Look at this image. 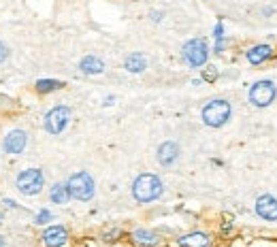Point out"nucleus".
<instances>
[{
  "label": "nucleus",
  "mask_w": 277,
  "mask_h": 247,
  "mask_svg": "<svg viewBox=\"0 0 277 247\" xmlns=\"http://www.w3.org/2000/svg\"><path fill=\"white\" fill-rule=\"evenodd\" d=\"M162 194V181L160 177L151 173H143L132 183V196L137 202H151Z\"/></svg>",
  "instance_id": "1"
},
{
  "label": "nucleus",
  "mask_w": 277,
  "mask_h": 247,
  "mask_svg": "<svg viewBox=\"0 0 277 247\" xmlns=\"http://www.w3.org/2000/svg\"><path fill=\"white\" fill-rule=\"evenodd\" d=\"M230 113H232V109H230L228 100L215 98V100H209L207 105L203 107L201 117H203V121L207 124L209 128H220V126H224V124L230 119Z\"/></svg>",
  "instance_id": "2"
},
{
  "label": "nucleus",
  "mask_w": 277,
  "mask_h": 247,
  "mask_svg": "<svg viewBox=\"0 0 277 247\" xmlns=\"http://www.w3.org/2000/svg\"><path fill=\"white\" fill-rule=\"evenodd\" d=\"M66 188H68V194L70 198L75 200H90L92 196H94V179H92V175L86 173V171H79L75 175H70V179L66 181Z\"/></svg>",
  "instance_id": "3"
},
{
  "label": "nucleus",
  "mask_w": 277,
  "mask_h": 247,
  "mask_svg": "<svg viewBox=\"0 0 277 247\" xmlns=\"http://www.w3.org/2000/svg\"><path fill=\"white\" fill-rule=\"evenodd\" d=\"M17 190L24 194V196H36V194L43 190L45 185V177H43V171L41 169H26L17 175Z\"/></svg>",
  "instance_id": "4"
},
{
  "label": "nucleus",
  "mask_w": 277,
  "mask_h": 247,
  "mask_svg": "<svg viewBox=\"0 0 277 247\" xmlns=\"http://www.w3.org/2000/svg\"><path fill=\"white\" fill-rule=\"evenodd\" d=\"M183 60L188 62L192 68H201L207 64V58H209V47L203 38H192L183 45Z\"/></svg>",
  "instance_id": "5"
},
{
  "label": "nucleus",
  "mask_w": 277,
  "mask_h": 247,
  "mask_svg": "<svg viewBox=\"0 0 277 247\" xmlns=\"http://www.w3.org/2000/svg\"><path fill=\"white\" fill-rule=\"evenodd\" d=\"M277 96V90H275V84L273 81H256V84L250 88V102L254 107H258V109H264V107H269L271 102L275 100Z\"/></svg>",
  "instance_id": "6"
},
{
  "label": "nucleus",
  "mask_w": 277,
  "mask_h": 247,
  "mask_svg": "<svg viewBox=\"0 0 277 247\" xmlns=\"http://www.w3.org/2000/svg\"><path fill=\"white\" fill-rule=\"evenodd\" d=\"M70 121V109L68 107H54L45 115V130L49 135H60Z\"/></svg>",
  "instance_id": "7"
},
{
  "label": "nucleus",
  "mask_w": 277,
  "mask_h": 247,
  "mask_svg": "<svg viewBox=\"0 0 277 247\" xmlns=\"http://www.w3.org/2000/svg\"><path fill=\"white\" fill-rule=\"evenodd\" d=\"M26 145H28V135L24 130H11L3 141V149L7 153H13V156L22 153L26 149Z\"/></svg>",
  "instance_id": "8"
},
{
  "label": "nucleus",
  "mask_w": 277,
  "mask_h": 247,
  "mask_svg": "<svg viewBox=\"0 0 277 247\" xmlns=\"http://www.w3.org/2000/svg\"><path fill=\"white\" fill-rule=\"evenodd\" d=\"M41 239L45 247H64L68 243V230L64 226H49Z\"/></svg>",
  "instance_id": "9"
},
{
  "label": "nucleus",
  "mask_w": 277,
  "mask_h": 247,
  "mask_svg": "<svg viewBox=\"0 0 277 247\" xmlns=\"http://www.w3.org/2000/svg\"><path fill=\"white\" fill-rule=\"evenodd\" d=\"M256 213L266 222H275L277 220V198L271 196V194H262L256 200Z\"/></svg>",
  "instance_id": "10"
},
{
  "label": "nucleus",
  "mask_w": 277,
  "mask_h": 247,
  "mask_svg": "<svg viewBox=\"0 0 277 247\" xmlns=\"http://www.w3.org/2000/svg\"><path fill=\"white\" fill-rule=\"evenodd\" d=\"M177 158H179V147L173 141L162 143V145L158 147V162L162 164V167H171Z\"/></svg>",
  "instance_id": "11"
},
{
  "label": "nucleus",
  "mask_w": 277,
  "mask_h": 247,
  "mask_svg": "<svg viewBox=\"0 0 277 247\" xmlns=\"http://www.w3.org/2000/svg\"><path fill=\"white\" fill-rule=\"evenodd\" d=\"M271 56H273V47L271 45H254L248 54H245L248 62H250V64H254V66L262 64V62H266Z\"/></svg>",
  "instance_id": "12"
},
{
  "label": "nucleus",
  "mask_w": 277,
  "mask_h": 247,
  "mask_svg": "<svg viewBox=\"0 0 277 247\" xmlns=\"http://www.w3.org/2000/svg\"><path fill=\"white\" fill-rule=\"evenodd\" d=\"M211 239L207 232H190L179 239V247H209Z\"/></svg>",
  "instance_id": "13"
},
{
  "label": "nucleus",
  "mask_w": 277,
  "mask_h": 247,
  "mask_svg": "<svg viewBox=\"0 0 277 247\" xmlns=\"http://www.w3.org/2000/svg\"><path fill=\"white\" fill-rule=\"evenodd\" d=\"M79 68H81V73H86V75H100L102 70H105V62L96 56H86L79 62Z\"/></svg>",
  "instance_id": "14"
},
{
  "label": "nucleus",
  "mask_w": 277,
  "mask_h": 247,
  "mask_svg": "<svg viewBox=\"0 0 277 247\" xmlns=\"http://www.w3.org/2000/svg\"><path fill=\"white\" fill-rule=\"evenodd\" d=\"M124 66L128 73H143V70L147 68V58L143 54H130L124 62Z\"/></svg>",
  "instance_id": "15"
},
{
  "label": "nucleus",
  "mask_w": 277,
  "mask_h": 247,
  "mask_svg": "<svg viewBox=\"0 0 277 247\" xmlns=\"http://www.w3.org/2000/svg\"><path fill=\"white\" fill-rule=\"evenodd\" d=\"M132 239H135L139 245H145V247H153V245L160 243L158 234L151 232V230H145V228H139V230L132 232Z\"/></svg>",
  "instance_id": "16"
},
{
  "label": "nucleus",
  "mask_w": 277,
  "mask_h": 247,
  "mask_svg": "<svg viewBox=\"0 0 277 247\" xmlns=\"http://www.w3.org/2000/svg\"><path fill=\"white\" fill-rule=\"evenodd\" d=\"M68 198H70V194H68L66 183H56L54 188H51V192H49V200L56 202V204H66Z\"/></svg>",
  "instance_id": "17"
},
{
  "label": "nucleus",
  "mask_w": 277,
  "mask_h": 247,
  "mask_svg": "<svg viewBox=\"0 0 277 247\" xmlns=\"http://www.w3.org/2000/svg\"><path fill=\"white\" fill-rule=\"evenodd\" d=\"M60 88H64L62 81H56V79H38L36 81V92L38 94H49V92H56Z\"/></svg>",
  "instance_id": "18"
},
{
  "label": "nucleus",
  "mask_w": 277,
  "mask_h": 247,
  "mask_svg": "<svg viewBox=\"0 0 277 247\" xmlns=\"http://www.w3.org/2000/svg\"><path fill=\"white\" fill-rule=\"evenodd\" d=\"M213 36H215V51H224V26L222 24H218L213 28Z\"/></svg>",
  "instance_id": "19"
},
{
  "label": "nucleus",
  "mask_w": 277,
  "mask_h": 247,
  "mask_svg": "<svg viewBox=\"0 0 277 247\" xmlns=\"http://www.w3.org/2000/svg\"><path fill=\"white\" fill-rule=\"evenodd\" d=\"M205 81H215V79H218V68H215V66H207V68H205Z\"/></svg>",
  "instance_id": "20"
},
{
  "label": "nucleus",
  "mask_w": 277,
  "mask_h": 247,
  "mask_svg": "<svg viewBox=\"0 0 277 247\" xmlns=\"http://www.w3.org/2000/svg\"><path fill=\"white\" fill-rule=\"evenodd\" d=\"M49 220H51V213H49L47 209L38 211V213H36V218H34V222H36V224H47Z\"/></svg>",
  "instance_id": "21"
},
{
  "label": "nucleus",
  "mask_w": 277,
  "mask_h": 247,
  "mask_svg": "<svg viewBox=\"0 0 277 247\" xmlns=\"http://www.w3.org/2000/svg\"><path fill=\"white\" fill-rule=\"evenodd\" d=\"M9 58V47L5 43H0V62H5Z\"/></svg>",
  "instance_id": "22"
},
{
  "label": "nucleus",
  "mask_w": 277,
  "mask_h": 247,
  "mask_svg": "<svg viewBox=\"0 0 277 247\" xmlns=\"http://www.w3.org/2000/svg\"><path fill=\"white\" fill-rule=\"evenodd\" d=\"M151 19H153V22H160V19H162V13L153 11V13H151Z\"/></svg>",
  "instance_id": "23"
},
{
  "label": "nucleus",
  "mask_w": 277,
  "mask_h": 247,
  "mask_svg": "<svg viewBox=\"0 0 277 247\" xmlns=\"http://www.w3.org/2000/svg\"><path fill=\"white\" fill-rule=\"evenodd\" d=\"M3 245H5V241H3V239H0V247H3Z\"/></svg>",
  "instance_id": "24"
}]
</instances>
